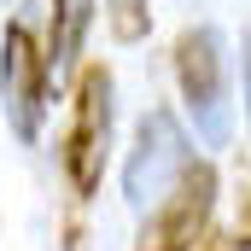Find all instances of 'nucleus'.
I'll return each mask as SVG.
<instances>
[{
    "instance_id": "obj_8",
    "label": "nucleus",
    "mask_w": 251,
    "mask_h": 251,
    "mask_svg": "<svg viewBox=\"0 0 251 251\" xmlns=\"http://www.w3.org/2000/svg\"><path fill=\"white\" fill-rule=\"evenodd\" d=\"M246 123H251V41H246Z\"/></svg>"
},
{
    "instance_id": "obj_7",
    "label": "nucleus",
    "mask_w": 251,
    "mask_h": 251,
    "mask_svg": "<svg viewBox=\"0 0 251 251\" xmlns=\"http://www.w3.org/2000/svg\"><path fill=\"white\" fill-rule=\"evenodd\" d=\"M105 18H111L117 41H146V29H152V6L146 0H105Z\"/></svg>"
},
{
    "instance_id": "obj_4",
    "label": "nucleus",
    "mask_w": 251,
    "mask_h": 251,
    "mask_svg": "<svg viewBox=\"0 0 251 251\" xmlns=\"http://www.w3.org/2000/svg\"><path fill=\"white\" fill-rule=\"evenodd\" d=\"M47 88H53L47 47H41L24 24H6V35H0V100H6V123H12V134H18L24 146L41 134Z\"/></svg>"
},
{
    "instance_id": "obj_5",
    "label": "nucleus",
    "mask_w": 251,
    "mask_h": 251,
    "mask_svg": "<svg viewBox=\"0 0 251 251\" xmlns=\"http://www.w3.org/2000/svg\"><path fill=\"white\" fill-rule=\"evenodd\" d=\"M176 82H181V100H187L193 123L204 128V140H222L228 134V59H222V35L210 24L181 29L176 41Z\"/></svg>"
},
{
    "instance_id": "obj_9",
    "label": "nucleus",
    "mask_w": 251,
    "mask_h": 251,
    "mask_svg": "<svg viewBox=\"0 0 251 251\" xmlns=\"http://www.w3.org/2000/svg\"><path fill=\"white\" fill-rule=\"evenodd\" d=\"M234 251H251V234H240V240H234Z\"/></svg>"
},
{
    "instance_id": "obj_1",
    "label": "nucleus",
    "mask_w": 251,
    "mask_h": 251,
    "mask_svg": "<svg viewBox=\"0 0 251 251\" xmlns=\"http://www.w3.org/2000/svg\"><path fill=\"white\" fill-rule=\"evenodd\" d=\"M105 152H111V70L105 64H82L76 76V100H70V128H64L59 164L76 199L100 187L105 176Z\"/></svg>"
},
{
    "instance_id": "obj_6",
    "label": "nucleus",
    "mask_w": 251,
    "mask_h": 251,
    "mask_svg": "<svg viewBox=\"0 0 251 251\" xmlns=\"http://www.w3.org/2000/svg\"><path fill=\"white\" fill-rule=\"evenodd\" d=\"M94 12H100V0H53V24H47V70L76 64L82 41H88Z\"/></svg>"
},
{
    "instance_id": "obj_2",
    "label": "nucleus",
    "mask_w": 251,
    "mask_h": 251,
    "mask_svg": "<svg viewBox=\"0 0 251 251\" xmlns=\"http://www.w3.org/2000/svg\"><path fill=\"white\" fill-rule=\"evenodd\" d=\"M210 210H216V170L204 158H193L181 170V181L146 210L134 251H199L204 228H210Z\"/></svg>"
},
{
    "instance_id": "obj_3",
    "label": "nucleus",
    "mask_w": 251,
    "mask_h": 251,
    "mask_svg": "<svg viewBox=\"0 0 251 251\" xmlns=\"http://www.w3.org/2000/svg\"><path fill=\"white\" fill-rule=\"evenodd\" d=\"M193 164V146L187 134H181V123H176V111H146L140 117V134H134V152H128L123 164V193L128 204H140V210H152L164 193L181 181V170Z\"/></svg>"
}]
</instances>
